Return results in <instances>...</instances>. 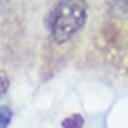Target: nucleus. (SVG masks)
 Listing matches in <instances>:
<instances>
[{"label": "nucleus", "instance_id": "obj_1", "mask_svg": "<svg viewBox=\"0 0 128 128\" xmlns=\"http://www.w3.org/2000/svg\"><path fill=\"white\" fill-rule=\"evenodd\" d=\"M87 6L82 2H58L48 15V28L54 43H65L84 28Z\"/></svg>", "mask_w": 128, "mask_h": 128}, {"label": "nucleus", "instance_id": "obj_2", "mask_svg": "<svg viewBox=\"0 0 128 128\" xmlns=\"http://www.w3.org/2000/svg\"><path fill=\"white\" fill-rule=\"evenodd\" d=\"M61 126L63 128H84V117L80 113H72V115L65 117L61 121Z\"/></svg>", "mask_w": 128, "mask_h": 128}, {"label": "nucleus", "instance_id": "obj_3", "mask_svg": "<svg viewBox=\"0 0 128 128\" xmlns=\"http://www.w3.org/2000/svg\"><path fill=\"white\" fill-rule=\"evenodd\" d=\"M11 121V110L8 106H0V128H8Z\"/></svg>", "mask_w": 128, "mask_h": 128}, {"label": "nucleus", "instance_id": "obj_4", "mask_svg": "<svg viewBox=\"0 0 128 128\" xmlns=\"http://www.w3.org/2000/svg\"><path fill=\"white\" fill-rule=\"evenodd\" d=\"M8 87H10V78H8L4 72H0V96L6 95Z\"/></svg>", "mask_w": 128, "mask_h": 128}]
</instances>
